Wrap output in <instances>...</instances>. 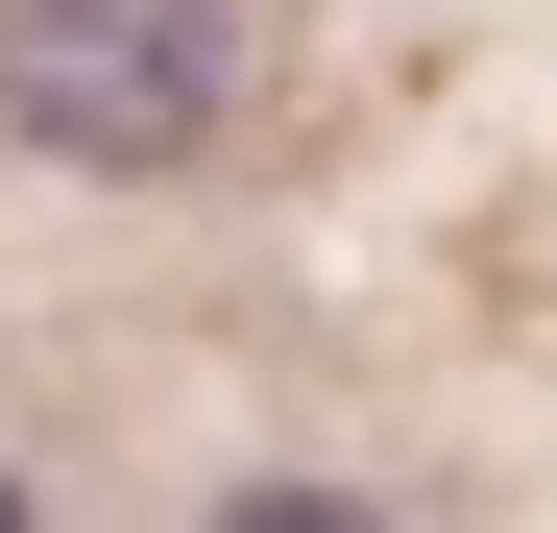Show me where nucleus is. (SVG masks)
I'll list each match as a JSON object with an SVG mask.
<instances>
[{
  "instance_id": "obj_3",
  "label": "nucleus",
  "mask_w": 557,
  "mask_h": 533,
  "mask_svg": "<svg viewBox=\"0 0 557 533\" xmlns=\"http://www.w3.org/2000/svg\"><path fill=\"white\" fill-rule=\"evenodd\" d=\"M0 533H25V485H0Z\"/></svg>"
},
{
  "instance_id": "obj_1",
  "label": "nucleus",
  "mask_w": 557,
  "mask_h": 533,
  "mask_svg": "<svg viewBox=\"0 0 557 533\" xmlns=\"http://www.w3.org/2000/svg\"><path fill=\"white\" fill-rule=\"evenodd\" d=\"M219 73H243L219 0H0V122L49 170H195Z\"/></svg>"
},
{
  "instance_id": "obj_2",
  "label": "nucleus",
  "mask_w": 557,
  "mask_h": 533,
  "mask_svg": "<svg viewBox=\"0 0 557 533\" xmlns=\"http://www.w3.org/2000/svg\"><path fill=\"white\" fill-rule=\"evenodd\" d=\"M219 533H388V509H363V485H243Z\"/></svg>"
}]
</instances>
